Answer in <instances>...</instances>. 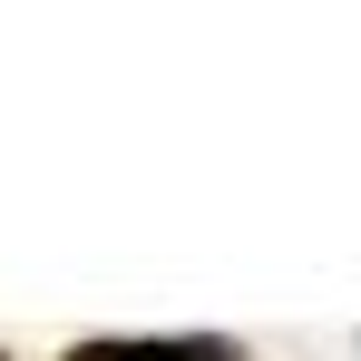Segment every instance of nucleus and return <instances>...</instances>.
I'll return each instance as SVG.
<instances>
[{
	"mask_svg": "<svg viewBox=\"0 0 361 361\" xmlns=\"http://www.w3.org/2000/svg\"><path fill=\"white\" fill-rule=\"evenodd\" d=\"M59 361H147V352H137V342H68Z\"/></svg>",
	"mask_w": 361,
	"mask_h": 361,
	"instance_id": "nucleus-2",
	"label": "nucleus"
},
{
	"mask_svg": "<svg viewBox=\"0 0 361 361\" xmlns=\"http://www.w3.org/2000/svg\"><path fill=\"white\" fill-rule=\"evenodd\" d=\"M147 361H244L235 342H215V332H195V342H137Z\"/></svg>",
	"mask_w": 361,
	"mask_h": 361,
	"instance_id": "nucleus-1",
	"label": "nucleus"
},
{
	"mask_svg": "<svg viewBox=\"0 0 361 361\" xmlns=\"http://www.w3.org/2000/svg\"><path fill=\"white\" fill-rule=\"evenodd\" d=\"M0 361H10V352H0Z\"/></svg>",
	"mask_w": 361,
	"mask_h": 361,
	"instance_id": "nucleus-3",
	"label": "nucleus"
}]
</instances>
